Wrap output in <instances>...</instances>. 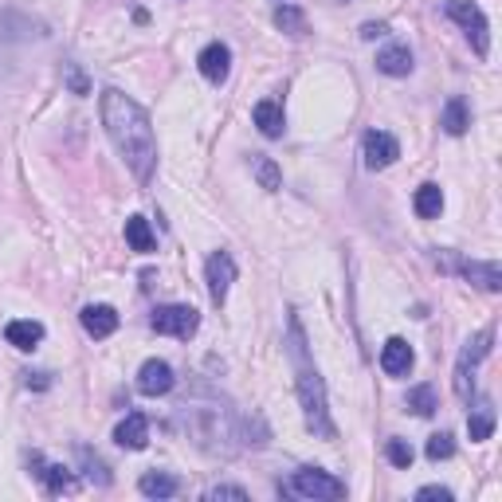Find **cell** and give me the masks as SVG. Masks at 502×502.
Wrapping results in <instances>:
<instances>
[{
	"label": "cell",
	"instance_id": "20",
	"mask_svg": "<svg viewBox=\"0 0 502 502\" xmlns=\"http://www.w3.org/2000/svg\"><path fill=\"white\" fill-rule=\"evenodd\" d=\"M138 490L145 498H173L181 490V483L173 479V475H166V471H150V475H142Z\"/></svg>",
	"mask_w": 502,
	"mask_h": 502
},
{
	"label": "cell",
	"instance_id": "8",
	"mask_svg": "<svg viewBox=\"0 0 502 502\" xmlns=\"http://www.w3.org/2000/svg\"><path fill=\"white\" fill-rule=\"evenodd\" d=\"M173 385H177V377H173V365L169 361L150 358L138 369V392H142V397H166Z\"/></svg>",
	"mask_w": 502,
	"mask_h": 502
},
{
	"label": "cell",
	"instance_id": "18",
	"mask_svg": "<svg viewBox=\"0 0 502 502\" xmlns=\"http://www.w3.org/2000/svg\"><path fill=\"white\" fill-rule=\"evenodd\" d=\"M255 126H259L263 138H282V106L275 103V98L255 103Z\"/></svg>",
	"mask_w": 502,
	"mask_h": 502
},
{
	"label": "cell",
	"instance_id": "23",
	"mask_svg": "<svg viewBox=\"0 0 502 502\" xmlns=\"http://www.w3.org/2000/svg\"><path fill=\"white\" fill-rule=\"evenodd\" d=\"M413 205H416V216H424V220L440 216V208H444V193H440V185H420Z\"/></svg>",
	"mask_w": 502,
	"mask_h": 502
},
{
	"label": "cell",
	"instance_id": "17",
	"mask_svg": "<svg viewBox=\"0 0 502 502\" xmlns=\"http://www.w3.org/2000/svg\"><path fill=\"white\" fill-rule=\"evenodd\" d=\"M467 432H471V440H475V444L490 440V432H495V405H490L487 397H483L479 405L471 408V416H467Z\"/></svg>",
	"mask_w": 502,
	"mask_h": 502
},
{
	"label": "cell",
	"instance_id": "9",
	"mask_svg": "<svg viewBox=\"0 0 502 502\" xmlns=\"http://www.w3.org/2000/svg\"><path fill=\"white\" fill-rule=\"evenodd\" d=\"M397 158H400V145H397L392 134H385V130L365 134V166L369 169H389Z\"/></svg>",
	"mask_w": 502,
	"mask_h": 502
},
{
	"label": "cell",
	"instance_id": "25",
	"mask_svg": "<svg viewBox=\"0 0 502 502\" xmlns=\"http://www.w3.org/2000/svg\"><path fill=\"white\" fill-rule=\"evenodd\" d=\"M275 24H279L282 32H290V35H303V32H306V20H303V12H298V8H290V4L275 8Z\"/></svg>",
	"mask_w": 502,
	"mask_h": 502
},
{
	"label": "cell",
	"instance_id": "11",
	"mask_svg": "<svg viewBox=\"0 0 502 502\" xmlns=\"http://www.w3.org/2000/svg\"><path fill=\"white\" fill-rule=\"evenodd\" d=\"M114 440H118V447H126V452H142V447L150 444V420L142 413H130L114 428Z\"/></svg>",
	"mask_w": 502,
	"mask_h": 502
},
{
	"label": "cell",
	"instance_id": "28",
	"mask_svg": "<svg viewBox=\"0 0 502 502\" xmlns=\"http://www.w3.org/2000/svg\"><path fill=\"white\" fill-rule=\"evenodd\" d=\"M385 452H389V463H392V467H413V460H416V452H413V447H408L405 440H389Z\"/></svg>",
	"mask_w": 502,
	"mask_h": 502
},
{
	"label": "cell",
	"instance_id": "2",
	"mask_svg": "<svg viewBox=\"0 0 502 502\" xmlns=\"http://www.w3.org/2000/svg\"><path fill=\"white\" fill-rule=\"evenodd\" d=\"M290 358H295V369H298V405H303L306 428L314 436H322V440H334L330 408H326V385L306 358V342H303V330H298V318H290Z\"/></svg>",
	"mask_w": 502,
	"mask_h": 502
},
{
	"label": "cell",
	"instance_id": "13",
	"mask_svg": "<svg viewBox=\"0 0 502 502\" xmlns=\"http://www.w3.org/2000/svg\"><path fill=\"white\" fill-rule=\"evenodd\" d=\"M83 330L90 337H111L118 330V314H114V306H106V303H95V306H87L83 314Z\"/></svg>",
	"mask_w": 502,
	"mask_h": 502
},
{
	"label": "cell",
	"instance_id": "5",
	"mask_svg": "<svg viewBox=\"0 0 502 502\" xmlns=\"http://www.w3.org/2000/svg\"><path fill=\"white\" fill-rule=\"evenodd\" d=\"M153 330L158 334H173V337H193L197 334V326H200V318H197V310L193 306H158L153 310Z\"/></svg>",
	"mask_w": 502,
	"mask_h": 502
},
{
	"label": "cell",
	"instance_id": "29",
	"mask_svg": "<svg viewBox=\"0 0 502 502\" xmlns=\"http://www.w3.org/2000/svg\"><path fill=\"white\" fill-rule=\"evenodd\" d=\"M79 460L87 463V475H90V479L98 483V487H106V483H111V475H106V463L98 460V455H90L87 447H79Z\"/></svg>",
	"mask_w": 502,
	"mask_h": 502
},
{
	"label": "cell",
	"instance_id": "3",
	"mask_svg": "<svg viewBox=\"0 0 502 502\" xmlns=\"http://www.w3.org/2000/svg\"><path fill=\"white\" fill-rule=\"evenodd\" d=\"M444 12L452 16L463 32H467V40L475 43V51L487 56V51H490V24H487V16H483V8L471 4V0H447Z\"/></svg>",
	"mask_w": 502,
	"mask_h": 502
},
{
	"label": "cell",
	"instance_id": "31",
	"mask_svg": "<svg viewBox=\"0 0 502 502\" xmlns=\"http://www.w3.org/2000/svg\"><path fill=\"white\" fill-rule=\"evenodd\" d=\"M416 498H420V502H432V498H436V502H452V490H444V487H420Z\"/></svg>",
	"mask_w": 502,
	"mask_h": 502
},
{
	"label": "cell",
	"instance_id": "24",
	"mask_svg": "<svg viewBox=\"0 0 502 502\" xmlns=\"http://www.w3.org/2000/svg\"><path fill=\"white\" fill-rule=\"evenodd\" d=\"M408 408H413L416 416H432L436 413V389L432 385H416L408 392Z\"/></svg>",
	"mask_w": 502,
	"mask_h": 502
},
{
	"label": "cell",
	"instance_id": "21",
	"mask_svg": "<svg viewBox=\"0 0 502 502\" xmlns=\"http://www.w3.org/2000/svg\"><path fill=\"white\" fill-rule=\"evenodd\" d=\"M126 243H130L134 251H153V228H150V220L145 216H130L126 220Z\"/></svg>",
	"mask_w": 502,
	"mask_h": 502
},
{
	"label": "cell",
	"instance_id": "19",
	"mask_svg": "<svg viewBox=\"0 0 502 502\" xmlns=\"http://www.w3.org/2000/svg\"><path fill=\"white\" fill-rule=\"evenodd\" d=\"M460 271L467 275L471 282H479L483 290H490V295H498L502 290V271L498 263H460Z\"/></svg>",
	"mask_w": 502,
	"mask_h": 502
},
{
	"label": "cell",
	"instance_id": "33",
	"mask_svg": "<svg viewBox=\"0 0 502 502\" xmlns=\"http://www.w3.org/2000/svg\"><path fill=\"white\" fill-rule=\"evenodd\" d=\"M71 87H75V95H87V79L79 75L75 67H71Z\"/></svg>",
	"mask_w": 502,
	"mask_h": 502
},
{
	"label": "cell",
	"instance_id": "6",
	"mask_svg": "<svg viewBox=\"0 0 502 502\" xmlns=\"http://www.w3.org/2000/svg\"><path fill=\"white\" fill-rule=\"evenodd\" d=\"M205 279H208V295H212V303L220 306L224 298H228V290H232V282H236V259H232L228 251L208 255V263H205Z\"/></svg>",
	"mask_w": 502,
	"mask_h": 502
},
{
	"label": "cell",
	"instance_id": "26",
	"mask_svg": "<svg viewBox=\"0 0 502 502\" xmlns=\"http://www.w3.org/2000/svg\"><path fill=\"white\" fill-rule=\"evenodd\" d=\"M255 177H259V185L267 189V193H275V189L282 185V177H279V166L271 158H255Z\"/></svg>",
	"mask_w": 502,
	"mask_h": 502
},
{
	"label": "cell",
	"instance_id": "16",
	"mask_svg": "<svg viewBox=\"0 0 502 502\" xmlns=\"http://www.w3.org/2000/svg\"><path fill=\"white\" fill-rule=\"evenodd\" d=\"M32 467H35V479H40L43 487L51 490V495H59V490H71V487H75L71 471H67V467H59V463H43L40 455H32Z\"/></svg>",
	"mask_w": 502,
	"mask_h": 502
},
{
	"label": "cell",
	"instance_id": "30",
	"mask_svg": "<svg viewBox=\"0 0 502 502\" xmlns=\"http://www.w3.org/2000/svg\"><path fill=\"white\" fill-rule=\"evenodd\" d=\"M205 498H208V502H220V498H236V502H248V490H243V487H212V490H208Z\"/></svg>",
	"mask_w": 502,
	"mask_h": 502
},
{
	"label": "cell",
	"instance_id": "32",
	"mask_svg": "<svg viewBox=\"0 0 502 502\" xmlns=\"http://www.w3.org/2000/svg\"><path fill=\"white\" fill-rule=\"evenodd\" d=\"M377 35H389L385 24H361V40H377Z\"/></svg>",
	"mask_w": 502,
	"mask_h": 502
},
{
	"label": "cell",
	"instance_id": "7",
	"mask_svg": "<svg viewBox=\"0 0 502 502\" xmlns=\"http://www.w3.org/2000/svg\"><path fill=\"white\" fill-rule=\"evenodd\" d=\"M490 330H483V334H475L471 342H467V350L460 353V369H455V392H460L463 400L471 397V369H475V361H483L490 353Z\"/></svg>",
	"mask_w": 502,
	"mask_h": 502
},
{
	"label": "cell",
	"instance_id": "10",
	"mask_svg": "<svg viewBox=\"0 0 502 502\" xmlns=\"http://www.w3.org/2000/svg\"><path fill=\"white\" fill-rule=\"evenodd\" d=\"M197 67L208 83H224L228 71H232V51H228V43H208L197 56Z\"/></svg>",
	"mask_w": 502,
	"mask_h": 502
},
{
	"label": "cell",
	"instance_id": "12",
	"mask_svg": "<svg viewBox=\"0 0 502 502\" xmlns=\"http://www.w3.org/2000/svg\"><path fill=\"white\" fill-rule=\"evenodd\" d=\"M413 345L405 342V337H389L385 350H381V369L389 373V377H405L408 369H413Z\"/></svg>",
	"mask_w": 502,
	"mask_h": 502
},
{
	"label": "cell",
	"instance_id": "1",
	"mask_svg": "<svg viewBox=\"0 0 502 502\" xmlns=\"http://www.w3.org/2000/svg\"><path fill=\"white\" fill-rule=\"evenodd\" d=\"M103 126L111 134L114 150L126 158L130 173L145 185L153 177V169H158V138H153L150 114L130 95L111 87V90H103Z\"/></svg>",
	"mask_w": 502,
	"mask_h": 502
},
{
	"label": "cell",
	"instance_id": "22",
	"mask_svg": "<svg viewBox=\"0 0 502 502\" xmlns=\"http://www.w3.org/2000/svg\"><path fill=\"white\" fill-rule=\"evenodd\" d=\"M444 130L447 134H452V138H460V134L463 130H467V126H471V114H467V103H463V98H452V103H447L444 106Z\"/></svg>",
	"mask_w": 502,
	"mask_h": 502
},
{
	"label": "cell",
	"instance_id": "4",
	"mask_svg": "<svg viewBox=\"0 0 502 502\" xmlns=\"http://www.w3.org/2000/svg\"><path fill=\"white\" fill-rule=\"evenodd\" d=\"M290 490H295L298 498H314V502H334V498H345V483L334 479V475L318 471V467H303L295 471V479H290Z\"/></svg>",
	"mask_w": 502,
	"mask_h": 502
},
{
	"label": "cell",
	"instance_id": "14",
	"mask_svg": "<svg viewBox=\"0 0 502 502\" xmlns=\"http://www.w3.org/2000/svg\"><path fill=\"white\" fill-rule=\"evenodd\" d=\"M4 337H8V345H16V350H35V345L43 342V326L32 322V318H16V322L4 326Z\"/></svg>",
	"mask_w": 502,
	"mask_h": 502
},
{
	"label": "cell",
	"instance_id": "27",
	"mask_svg": "<svg viewBox=\"0 0 502 502\" xmlns=\"http://www.w3.org/2000/svg\"><path fill=\"white\" fill-rule=\"evenodd\" d=\"M452 455H455V440L447 432H440V436H432V440H428V460H432V463L452 460Z\"/></svg>",
	"mask_w": 502,
	"mask_h": 502
},
{
	"label": "cell",
	"instance_id": "15",
	"mask_svg": "<svg viewBox=\"0 0 502 502\" xmlns=\"http://www.w3.org/2000/svg\"><path fill=\"white\" fill-rule=\"evenodd\" d=\"M377 71L381 75H392V79H405L408 71H413V51L405 48V43H392L377 56Z\"/></svg>",
	"mask_w": 502,
	"mask_h": 502
}]
</instances>
